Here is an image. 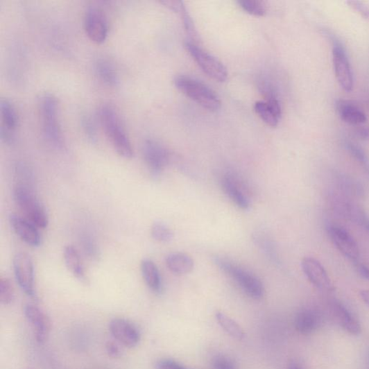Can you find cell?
Masks as SVG:
<instances>
[{
    "label": "cell",
    "instance_id": "1",
    "mask_svg": "<svg viewBox=\"0 0 369 369\" xmlns=\"http://www.w3.org/2000/svg\"><path fill=\"white\" fill-rule=\"evenodd\" d=\"M98 117L103 130L114 150L121 157L131 159L134 150L117 110L109 104L102 105Z\"/></svg>",
    "mask_w": 369,
    "mask_h": 369
},
{
    "label": "cell",
    "instance_id": "2",
    "mask_svg": "<svg viewBox=\"0 0 369 369\" xmlns=\"http://www.w3.org/2000/svg\"><path fill=\"white\" fill-rule=\"evenodd\" d=\"M43 134L47 142L54 148L62 149L64 137L59 119V103L51 94H44L39 102Z\"/></svg>",
    "mask_w": 369,
    "mask_h": 369
},
{
    "label": "cell",
    "instance_id": "3",
    "mask_svg": "<svg viewBox=\"0 0 369 369\" xmlns=\"http://www.w3.org/2000/svg\"><path fill=\"white\" fill-rule=\"evenodd\" d=\"M13 198L17 207L33 225L40 229L48 227V214L34 189L15 184Z\"/></svg>",
    "mask_w": 369,
    "mask_h": 369
},
{
    "label": "cell",
    "instance_id": "4",
    "mask_svg": "<svg viewBox=\"0 0 369 369\" xmlns=\"http://www.w3.org/2000/svg\"><path fill=\"white\" fill-rule=\"evenodd\" d=\"M216 264L228 274L250 298L255 300L263 298L265 289L261 281L255 275L230 261L215 257Z\"/></svg>",
    "mask_w": 369,
    "mask_h": 369
},
{
    "label": "cell",
    "instance_id": "5",
    "mask_svg": "<svg viewBox=\"0 0 369 369\" xmlns=\"http://www.w3.org/2000/svg\"><path fill=\"white\" fill-rule=\"evenodd\" d=\"M175 85L184 95L202 107L212 112L219 109V98L206 84L190 77L178 76L175 80Z\"/></svg>",
    "mask_w": 369,
    "mask_h": 369
},
{
    "label": "cell",
    "instance_id": "6",
    "mask_svg": "<svg viewBox=\"0 0 369 369\" xmlns=\"http://www.w3.org/2000/svg\"><path fill=\"white\" fill-rule=\"evenodd\" d=\"M184 47L197 65L208 76L220 83H224L227 80L228 77L227 68L212 54L191 42H187Z\"/></svg>",
    "mask_w": 369,
    "mask_h": 369
},
{
    "label": "cell",
    "instance_id": "7",
    "mask_svg": "<svg viewBox=\"0 0 369 369\" xmlns=\"http://www.w3.org/2000/svg\"><path fill=\"white\" fill-rule=\"evenodd\" d=\"M13 269L18 286L31 299L35 300L34 266L31 257L25 252H18L13 258Z\"/></svg>",
    "mask_w": 369,
    "mask_h": 369
},
{
    "label": "cell",
    "instance_id": "8",
    "mask_svg": "<svg viewBox=\"0 0 369 369\" xmlns=\"http://www.w3.org/2000/svg\"><path fill=\"white\" fill-rule=\"evenodd\" d=\"M327 231L331 241L338 251L350 261L357 263L360 255L359 248L353 236L345 228L336 225H329Z\"/></svg>",
    "mask_w": 369,
    "mask_h": 369
},
{
    "label": "cell",
    "instance_id": "9",
    "mask_svg": "<svg viewBox=\"0 0 369 369\" xmlns=\"http://www.w3.org/2000/svg\"><path fill=\"white\" fill-rule=\"evenodd\" d=\"M84 28L89 39L97 44L104 42L108 33L105 14L98 8H89L84 16Z\"/></svg>",
    "mask_w": 369,
    "mask_h": 369
},
{
    "label": "cell",
    "instance_id": "10",
    "mask_svg": "<svg viewBox=\"0 0 369 369\" xmlns=\"http://www.w3.org/2000/svg\"><path fill=\"white\" fill-rule=\"evenodd\" d=\"M142 155L147 167L155 177L160 175L170 162L169 151L159 142L153 139H147L144 142Z\"/></svg>",
    "mask_w": 369,
    "mask_h": 369
},
{
    "label": "cell",
    "instance_id": "11",
    "mask_svg": "<svg viewBox=\"0 0 369 369\" xmlns=\"http://www.w3.org/2000/svg\"><path fill=\"white\" fill-rule=\"evenodd\" d=\"M24 313L33 331L36 341L40 344L44 343L51 329V322L49 316L42 309L31 304L24 307Z\"/></svg>",
    "mask_w": 369,
    "mask_h": 369
},
{
    "label": "cell",
    "instance_id": "12",
    "mask_svg": "<svg viewBox=\"0 0 369 369\" xmlns=\"http://www.w3.org/2000/svg\"><path fill=\"white\" fill-rule=\"evenodd\" d=\"M302 268L309 282L325 292L334 291L335 287L322 264L316 258L306 257L302 261Z\"/></svg>",
    "mask_w": 369,
    "mask_h": 369
},
{
    "label": "cell",
    "instance_id": "13",
    "mask_svg": "<svg viewBox=\"0 0 369 369\" xmlns=\"http://www.w3.org/2000/svg\"><path fill=\"white\" fill-rule=\"evenodd\" d=\"M333 62L339 85L346 92L352 91L354 85L353 71L345 51L339 44L334 45Z\"/></svg>",
    "mask_w": 369,
    "mask_h": 369
},
{
    "label": "cell",
    "instance_id": "14",
    "mask_svg": "<svg viewBox=\"0 0 369 369\" xmlns=\"http://www.w3.org/2000/svg\"><path fill=\"white\" fill-rule=\"evenodd\" d=\"M109 330L113 337L124 346L136 347L141 338L138 328L130 321L116 318L109 324Z\"/></svg>",
    "mask_w": 369,
    "mask_h": 369
},
{
    "label": "cell",
    "instance_id": "15",
    "mask_svg": "<svg viewBox=\"0 0 369 369\" xmlns=\"http://www.w3.org/2000/svg\"><path fill=\"white\" fill-rule=\"evenodd\" d=\"M10 223L15 234L27 245L37 248L42 244V236L38 228L31 221L16 214L10 216Z\"/></svg>",
    "mask_w": 369,
    "mask_h": 369
},
{
    "label": "cell",
    "instance_id": "16",
    "mask_svg": "<svg viewBox=\"0 0 369 369\" xmlns=\"http://www.w3.org/2000/svg\"><path fill=\"white\" fill-rule=\"evenodd\" d=\"M0 115L2 121L0 137L6 143L11 144L15 139L18 117L14 105L8 99L2 98L0 101Z\"/></svg>",
    "mask_w": 369,
    "mask_h": 369
},
{
    "label": "cell",
    "instance_id": "17",
    "mask_svg": "<svg viewBox=\"0 0 369 369\" xmlns=\"http://www.w3.org/2000/svg\"><path fill=\"white\" fill-rule=\"evenodd\" d=\"M323 324L321 311L315 308H305L298 313L294 320L295 328L298 333L309 336L316 333Z\"/></svg>",
    "mask_w": 369,
    "mask_h": 369
},
{
    "label": "cell",
    "instance_id": "18",
    "mask_svg": "<svg viewBox=\"0 0 369 369\" xmlns=\"http://www.w3.org/2000/svg\"><path fill=\"white\" fill-rule=\"evenodd\" d=\"M331 312L336 323L353 336H359L361 333V326L352 312L339 302L331 304Z\"/></svg>",
    "mask_w": 369,
    "mask_h": 369
},
{
    "label": "cell",
    "instance_id": "19",
    "mask_svg": "<svg viewBox=\"0 0 369 369\" xmlns=\"http://www.w3.org/2000/svg\"><path fill=\"white\" fill-rule=\"evenodd\" d=\"M256 114L268 126H278L282 117V107L280 101H258L255 104Z\"/></svg>",
    "mask_w": 369,
    "mask_h": 369
},
{
    "label": "cell",
    "instance_id": "20",
    "mask_svg": "<svg viewBox=\"0 0 369 369\" xmlns=\"http://www.w3.org/2000/svg\"><path fill=\"white\" fill-rule=\"evenodd\" d=\"M337 110L341 119L350 125L364 123L366 115L357 105L348 101L341 100L337 103Z\"/></svg>",
    "mask_w": 369,
    "mask_h": 369
},
{
    "label": "cell",
    "instance_id": "21",
    "mask_svg": "<svg viewBox=\"0 0 369 369\" xmlns=\"http://www.w3.org/2000/svg\"><path fill=\"white\" fill-rule=\"evenodd\" d=\"M221 187L234 204L243 210L248 209L250 201L239 184L230 176L221 179Z\"/></svg>",
    "mask_w": 369,
    "mask_h": 369
},
{
    "label": "cell",
    "instance_id": "22",
    "mask_svg": "<svg viewBox=\"0 0 369 369\" xmlns=\"http://www.w3.org/2000/svg\"><path fill=\"white\" fill-rule=\"evenodd\" d=\"M65 265L71 273L82 283H87V278L81 257L77 249L67 246L64 250Z\"/></svg>",
    "mask_w": 369,
    "mask_h": 369
},
{
    "label": "cell",
    "instance_id": "23",
    "mask_svg": "<svg viewBox=\"0 0 369 369\" xmlns=\"http://www.w3.org/2000/svg\"><path fill=\"white\" fill-rule=\"evenodd\" d=\"M165 262L169 269L176 275L189 274L194 268L193 258L186 253H171L166 257Z\"/></svg>",
    "mask_w": 369,
    "mask_h": 369
},
{
    "label": "cell",
    "instance_id": "24",
    "mask_svg": "<svg viewBox=\"0 0 369 369\" xmlns=\"http://www.w3.org/2000/svg\"><path fill=\"white\" fill-rule=\"evenodd\" d=\"M141 271L146 286L153 292L160 293L162 284L157 265L148 258H145L141 262Z\"/></svg>",
    "mask_w": 369,
    "mask_h": 369
},
{
    "label": "cell",
    "instance_id": "25",
    "mask_svg": "<svg viewBox=\"0 0 369 369\" xmlns=\"http://www.w3.org/2000/svg\"><path fill=\"white\" fill-rule=\"evenodd\" d=\"M96 75L100 80L108 87H117L119 84L118 73L114 66L108 60L99 59L95 65Z\"/></svg>",
    "mask_w": 369,
    "mask_h": 369
},
{
    "label": "cell",
    "instance_id": "26",
    "mask_svg": "<svg viewBox=\"0 0 369 369\" xmlns=\"http://www.w3.org/2000/svg\"><path fill=\"white\" fill-rule=\"evenodd\" d=\"M216 319L221 327L230 336L239 341L244 338L245 333L243 328L225 313L221 311L216 313Z\"/></svg>",
    "mask_w": 369,
    "mask_h": 369
},
{
    "label": "cell",
    "instance_id": "27",
    "mask_svg": "<svg viewBox=\"0 0 369 369\" xmlns=\"http://www.w3.org/2000/svg\"><path fill=\"white\" fill-rule=\"evenodd\" d=\"M15 178L16 184L26 187L35 190L34 175L30 166L25 162H17L15 166Z\"/></svg>",
    "mask_w": 369,
    "mask_h": 369
},
{
    "label": "cell",
    "instance_id": "28",
    "mask_svg": "<svg viewBox=\"0 0 369 369\" xmlns=\"http://www.w3.org/2000/svg\"><path fill=\"white\" fill-rule=\"evenodd\" d=\"M80 244L83 252L91 261H96L100 257V250L96 239L90 233L83 232L80 234Z\"/></svg>",
    "mask_w": 369,
    "mask_h": 369
},
{
    "label": "cell",
    "instance_id": "29",
    "mask_svg": "<svg viewBox=\"0 0 369 369\" xmlns=\"http://www.w3.org/2000/svg\"><path fill=\"white\" fill-rule=\"evenodd\" d=\"M345 209L348 216L369 234V216L368 214L361 209L352 205H347Z\"/></svg>",
    "mask_w": 369,
    "mask_h": 369
},
{
    "label": "cell",
    "instance_id": "30",
    "mask_svg": "<svg viewBox=\"0 0 369 369\" xmlns=\"http://www.w3.org/2000/svg\"><path fill=\"white\" fill-rule=\"evenodd\" d=\"M151 235L156 241L163 243H170L174 238L172 230L162 223H155L153 225Z\"/></svg>",
    "mask_w": 369,
    "mask_h": 369
},
{
    "label": "cell",
    "instance_id": "31",
    "mask_svg": "<svg viewBox=\"0 0 369 369\" xmlns=\"http://www.w3.org/2000/svg\"><path fill=\"white\" fill-rule=\"evenodd\" d=\"M238 3L246 12L254 16H264L267 12L266 3L259 0H242Z\"/></svg>",
    "mask_w": 369,
    "mask_h": 369
},
{
    "label": "cell",
    "instance_id": "32",
    "mask_svg": "<svg viewBox=\"0 0 369 369\" xmlns=\"http://www.w3.org/2000/svg\"><path fill=\"white\" fill-rule=\"evenodd\" d=\"M15 298V289L11 282L7 278L0 280V302L3 305L11 304Z\"/></svg>",
    "mask_w": 369,
    "mask_h": 369
},
{
    "label": "cell",
    "instance_id": "33",
    "mask_svg": "<svg viewBox=\"0 0 369 369\" xmlns=\"http://www.w3.org/2000/svg\"><path fill=\"white\" fill-rule=\"evenodd\" d=\"M347 147L349 152L352 153L356 160L363 166V168L369 175V160L364 152L360 148V147L352 143L347 144Z\"/></svg>",
    "mask_w": 369,
    "mask_h": 369
},
{
    "label": "cell",
    "instance_id": "34",
    "mask_svg": "<svg viewBox=\"0 0 369 369\" xmlns=\"http://www.w3.org/2000/svg\"><path fill=\"white\" fill-rule=\"evenodd\" d=\"M214 369H239L237 366L229 357L218 356L213 361Z\"/></svg>",
    "mask_w": 369,
    "mask_h": 369
},
{
    "label": "cell",
    "instance_id": "35",
    "mask_svg": "<svg viewBox=\"0 0 369 369\" xmlns=\"http://www.w3.org/2000/svg\"><path fill=\"white\" fill-rule=\"evenodd\" d=\"M82 121L85 132L88 139L92 142H96L97 140V134L94 123H92V120L88 117H84Z\"/></svg>",
    "mask_w": 369,
    "mask_h": 369
},
{
    "label": "cell",
    "instance_id": "36",
    "mask_svg": "<svg viewBox=\"0 0 369 369\" xmlns=\"http://www.w3.org/2000/svg\"><path fill=\"white\" fill-rule=\"evenodd\" d=\"M156 369H189L172 359H160L155 363Z\"/></svg>",
    "mask_w": 369,
    "mask_h": 369
},
{
    "label": "cell",
    "instance_id": "37",
    "mask_svg": "<svg viewBox=\"0 0 369 369\" xmlns=\"http://www.w3.org/2000/svg\"><path fill=\"white\" fill-rule=\"evenodd\" d=\"M347 3L366 18V19L369 20V7L359 1H350Z\"/></svg>",
    "mask_w": 369,
    "mask_h": 369
},
{
    "label": "cell",
    "instance_id": "38",
    "mask_svg": "<svg viewBox=\"0 0 369 369\" xmlns=\"http://www.w3.org/2000/svg\"><path fill=\"white\" fill-rule=\"evenodd\" d=\"M106 352L109 357L119 359L121 356L120 347L114 342H108L105 345Z\"/></svg>",
    "mask_w": 369,
    "mask_h": 369
},
{
    "label": "cell",
    "instance_id": "39",
    "mask_svg": "<svg viewBox=\"0 0 369 369\" xmlns=\"http://www.w3.org/2000/svg\"><path fill=\"white\" fill-rule=\"evenodd\" d=\"M355 264L358 272L362 278L369 281V267L364 264H359V262Z\"/></svg>",
    "mask_w": 369,
    "mask_h": 369
},
{
    "label": "cell",
    "instance_id": "40",
    "mask_svg": "<svg viewBox=\"0 0 369 369\" xmlns=\"http://www.w3.org/2000/svg\"><path fill=\"white\" fill-rule=\"evenodd\" d=\"M360 296L363 302L369 307V290H362Z\"/></svg>",
    "mask_w": 369,
    "mask_h": 369
},
{
    "label": "cell",
    "instance_id": "41",
    "mask_svg": "<svg viewBox=\"0 0 369 369\" xmlns=\"http://www.w3.org/2000/svg\"><path fill=\"white\" fill-rule=\"evenodd\" d=\"M289 369H303L302 368H301L300 366H297V365H291Z\"/></svg>",
    "mask_w": 369,
    "mask_h": 369
},
{
    "label": "cell",
    "instance_id": "42",
    "mask_svg": "<svg viewBox=\"0 0 369 369\" xmlns=\"http://www.w3.org/2000/svg\"><path fill=\"white\" fill-rule=\"evenodd\" d=\"M28 369H30V368H28Z\"/></svg>",
    "mask_w": 369,
    "mask_h": 369
}]
</instances>
